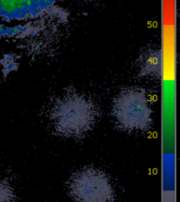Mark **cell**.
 Masks as SVG:
<instances>
[{
    "label": "cell",
    "mask_w": 180,
    "mask_h": 202,
    "mask_svg": "<svg viewBox=\"0 0 180 202\" xmlns=\"http://www.w3.org/2000/svg\"><path fill=\"white\" fill-rule=\"evenodd\" d=\"M97 108L88 96L68 93L54 103L50 119L55 133L60 136L78 138L94 126Z\"/></svg>",
    "instance_id": "1"
},
{
    "label": "cell",
    "mask_w": 180,
    "mask_h": 202,
    "mask_svg": "<svg viewBox=\"0 0 180 202\" xmlns=\"http://www.w3.org/2000/svg\"><path fill=\"white\" fill-rule=\"evenodd\" d=\"M152 107L149 96L140 87H128L118 93L112 104L116 124L128 132H141L152 123Z\"/></svg>",
    "instance_id": "2"
},
{
    "label": "cell",
    "mask_w": 180,
    "mask_h": 202,
    "mask_svg": "<svg viewBox=\"0 0 180 202\" xmlns=\"http://www.w3.org/2000/svg\"><path fill=\"white\" fill-rule=\"evenodd\" d=\"M68 188L74 202H114L115 199L107 175L96 167H85L76 172Z\"/></svg>",
    "instance_id": "3"
},
{
    "label": "cell",
    "mask_w": 180,
    "mask_h": 202,
    "mask_svg": "<svg viewBox=\"0 0 180 202\" xmlns=\"http://www.w3.org/2000/svg\"><path fill=\"white\" fill-rule=\"evenodd\" d=\"M162 60L159 51H150L138 60V71L141 76L155 79L160 76Z\"/></svg>",
    "instance_id": "4"
},
{
    "label": "cell",
    "mask_w": 180,
    "mask_h": 202,
    "mask_svg": "<svg viewBox=\"0 0 180 202\" xmlns=\"http://www.w3.org/2000/svg\"><path fill=\"white\" fill-rule=\"evenodd\" d=\"M16 195L14 188L5 178L0 176V202H15Z\"/></svg>",
    "instance_id": "5"
}]
</instances>
